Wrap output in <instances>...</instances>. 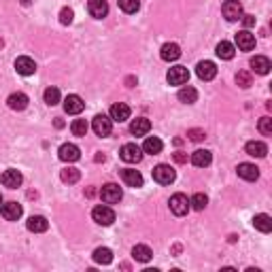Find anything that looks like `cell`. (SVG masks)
I'll use <instances>...</instances> for the list:
<instances>
[{"label": "cell", "mask_w": 272, "mask_h": 272, "mask_svg": "<svg viewBox=\"0 0 272 272\" xmlns=\"http://www.w3.org/2000/svg\"><path fill=\"white\" fill-rule=\"evenodd\" d=\"M151 175H153V181H156V183H160V185H170L172 181L177 179L175 168L168 166V164H158L156 168H153Z\"/></svg>", "instance_id": "obj_1"}, {"label": "cell", "mask_w": 272, "mask_h": 272, "mask_svg": "<svg viewBox=\"0 0 272 272\" xmlns=\"http://www.w3.org/2000/svg\"><path fill=\"white\" fill-rule=\"evenodd\" d=\"M100 198H102L104 204H117V202H119L121 198H123V192H121L119 185L106 183V185H102V189H100Z\"/></svg>", "instance_id": "obj_2"}, {"label": "cell", "mask_w": 272, "mask_h": 272, "mask_svg": "<svg viewBox=\"0 0 272 272\" xmlns=\"http://www.w3.org/2000/svg\"><path fill=\"white\" fill-rule=\"evenodd\" d=\"M92 219H94L98 225H111V223L115 221V211H113L111 206L100 204V206H96L94 211H92Z\"/></svg>", "instance_id": "obj_3"}, {"label": "cell", "mask_w": 272, "mask_h": 272, "mask_svg": "<svg viewBox=\"0 0 272 272\" xmlns=\"http://www.w3.org/2000/svg\"><path fill=\"white\" fill-rule=\"evenodd\" d=\"M168 206H170L172 215L183 217V215H187V211H189V200H187L185 194H175V196H170Z\"/></svg>", "instance_id": "obj_4"}, {"label": "cell", "mask_w": 272, "mask_h": 272, "mask_svg": "<svg viewBox=\"0 0 272 272\" xmlns=\"http://www.w3.org/2000/svg\"><path fill=\"white\" fill-rule=\"evenodd\" d=\"M119 156H121L123 162H128V164H139V162L143 160V149L136 143H128L121 147Z\"/></svg>", "instance_id": "obj_5"}, {"label": "cell", "mask_w": 272, "mask_h": 272, "mask_svg": "<svg viewBox=\"0 0 272 272\" xmlns=\"http://www.w3.org/2000/svg\"><path fill=\"white\" fill-rule=\"evenodd\" d=\"M221 11H223V17L228 22H238L242 17V5L238 3V0H225Z\"/></svg>", "instance_id": "obj_6"}, {"label": "cell", "mask_w": 272, "mask_h": 272, "mask_svg": "<svg viewBox=\"0 0 272 272\" xmlns=\"http://www.w3.org/2000/svg\"><path fill=\"white\" fill-rule=\"evenodd\" d=\"M166 81L170 85H185L189 81V70L185 66H172L166 75Z\"/></svg>", "instance_id": "obj_7"}, {"label": "cell", "mask_w": 272, "mask_h": 272, "mask_svg": "<svg viewBox=\"0 0 272 272\" xmlns=\"http://www.w3.org/2000/svg\"><path fill=\"white\" fill-rule=\"evenodd\" d=\"M22 181H24L22 172H20V170H15V168L5 170V172H3V177H0V183H3L5 187H9V189H17V187L22 185Z\"/></svg>", "instance_id": "obj_8"}, {"label": "cell", "mask_w": 272, "mask_h": 272, "mask_svg": "<svg viewBox=\"0 0 272 272\" xmlns=\"http://www.w3.org/2000/svg\"><path fill=\"white\" fill-rule=\"evenodd\" d=\"M92 128H94V132L98 136H108L113 132V119L111 117H106V115H96Z\"/></svg>", "instance_id": "obj_9"}, {"label": "cell", "mask_w": 272, "mask_h": 272, "mask_svg": "<svg viewBox=\"0 0 272 272\" xmlns=\"http://www.w3.org/2000/svg\"><path fill=\"white\" fill-rule=\"evenodd\" d=\"M83 108H85V102H83V98H81V96L68 94L64 98V111L68 115H79V113H83Z\"/></svg>", "instance_id": "obj_10"}, {"label": "cell", "mask_w": 272, "mask_h": 272, "mask_svg": "<svg viewBox=\"0 0 272 272\" xmlns=\"http://www.w3.org/2000/svg\"><path fill=\"white\" fill-rule=\"evenodd\" d=\"M58 153H60V160H62V162H77V160L81 158V149L77 147L75 143H64V145L60 147Z\"/></svg>", "instance_id": "obj_11"}, {"label": "cell", "mask_w": 272, "mask_h": 272, "mask_svg": "<svg viewBox=\"0 0 272 272\" xmlns=\"http://www.w3.org/2000/svg\"><path fill=\"white\" fill-rule=\"evenodd\" d=\"M15 70L20 72V75H24V77H30V75H34V72H36V64H34L32 58L22 56V58L15 60Z\"/></svg>", "instance_id": "obj_12"}, {"label": "cell", "mask_w": 272, "mask_h": 272, "mask_svg": "<svg viewBox=\"0 0 272 272\" xmlns=\"http://www.w3.org/2000/svg\"><path fill=\"white\" fill-rule=\"evenodd\" d=\"M196 75L200 77L202 81H213L217 77V66L213 64V62L204 60V62H200V64L196 66Z\"/></svg>", "instance_id": "obj_13"}, {"label": "cell", "mask_w": 272, "mask_h": 272, "mask_svg": "<svg viewBox=\"0 0 272 272\" xmlns=\"http://www.w3.org/2000/svg\"><path fill=\"white\" fill-rule=\"evenodd\" d=\"M236 45L240 51H251L255 49V34H251L249 30H240L236 34Z\"/></svg>", "instance_id": "obj_14"}, {"label": "cell", "mask_w": 272, "mask_h": 272, "mask_svg": "<svg viewBox=\"0 0 272 272\" xmlns=\"http://www.w3.org/2000/svg\"><path fill=\"white\" fill-rule=\"evenodd\" d=\"M160 58L164 62H175L181 58V47L177 43H164L160 49Z\"/></svg>", "instance_id": "obj_15"}, {"label": "cell", "mask_w": 272, "mask_h": 272, "mask_svg": "<svg viewBox=\"0 0 272 272\" xmlns=\"http://www.w3.org/2000/svg\"><path fill=\"white\" fill-rule=\"evenodd\" d=\"M87 11L92 17H96V20H102V17L108 15V5H106V0H89Z\"/></svg>", "instance_id": "obj_16"}, {"label": "cell", "mask_w": 272, "mask_h": 272, "mask_svg": "<svg viewBox=\"0 0 272 272\" xmlns=\"http://www.w3.org/2000/svg\"><path fill=\"white\" fill-rule=\"evenodd\" d=\"M238 177L244 179V181H257L259 179V168L255 164H249V162H242L238 164Z\"/></svg>", "instance_id": "obj_17"}, {"label": "cell", "mask_w": 272, "mask_h": 272, "mask_svg": "<svg viewBox=\"0 0 272 272\" xmlns=\"http://www.w3.org/2000/svg\"><path fill=\"white\" fill-rule=\"evenodd\" d=\"M0 213H3V217L7 221H17L22 217V204L17 202H7L0 206Z\"/></svg>", "instance_id": "obj_18"}, {"label": "cell", "mask_w": 272, "mask_h": 272, "mask_svg": "<svg viewBox=\"0 0 272 272\" xmlns=\"http://www.w3.org/2000/svg\"><path fill=\"white\" fill-rule=\"evenodd\" d=\"M28 96L26 94H22V92H15V94H11L7 98V104H9V108L11 111H24L26 106H28Z\"/></svg>", "instance_id": "obj_19"}, {"label": "cell", "mask_w": 272, "mask_h": 272, "mask_svg": "<svg viewBox=\"0 0 272 272\" xmlns=\"http://www.w3.org/2000/svg\"><path fill=\"white\" fill-rule=\"evenodd\" d=\"M130 106L128 104H123V102H117V104H113L111 106V119L113 121H128L130 119Z\"/></svg>", "instance_id": "obj_20"}, {"label": "cell", "mask_w": 272, "mask_h": 272, "mask_svg": "<svg viewBox=\"0 0 272 272\" xmlns=\"http://www.w3.org/2000/svg\"><path fill=\"white\" fill-rule=\"evenodd\" d=\"M121 179L125 185L130 187H143V175L139 170H132V168H123L121 170Z\"/></svg>", "instance_id": "obj_21"}, {"label": "cell", "mask_w": 272, "mask_h": 272, "mask_svg": "<svg viewBox=\"0 0 272 272\" xmlns=\"http://www.w3.org/2000/svg\"><path fill=\"white\" fill-rule=\"evenodd\" d=\"M244 151H247L249 156H253V158H266L268 156V145L261 143V141H249Z\"/></svg>", "instance_id": "obj_22"}, {"label": "cell", "mask_w": 272, "mask_h": 272, "mask_svg": "<svg viewBox=\"0 0 272 272\" xmlns=\"http://www.w3.org/2000/svg\"><path fill=\"white\" fill-rule=\"evenodd\" d=\"M26 228H28L30 232H34V234H39V232H47L49 221L45 219V217H41V215H32L30 219L26 221Z\"/></svg>", "instance_id": "obj_23"}, {"label": "cell", "mask_w": 272, "mask_h": 272, "mask_svg": "<svg viewBox=\"0 0 272 272\" xmlns=\"http://www.w3.org/2000/svg\"><path fill=\"white\" fill-rule=\"evenodd\" d=\"M213 162V156H211V151H206V149H196L192 153V164L198 166V168H206L208 164Z\"/></svg>", "instance_id": "obj_24"}, {"label": "cell", "mask_w": 272, "mask_h": 272, "mask_svg": "<svg viewBox=\"0 0 272 272\" xmlns=\"http://www.w3.org/2000/svg\"><path fill=\"white\" fill-rule=\"evenodd\" d=\"M251 68L257 72V75H268L272 64H270V60L266 56H255V58H251Z\"/></svg>", "instance_id": "obj_25"}, {"label": "cell", "mask_w": 272, "mask_h": 272, "mask_svg": "<svg viewBox=\"0 0 272 272\" xmlns=\"http://www.w3.org/2000/svg\"><path fill=\"white\" fill-rule=\"evenodd\" d=\"M151 130V121L147 119V117H139V119H134L132 125H130V132L134 136H145Z\"/></svg>", "instance_id": "obj_26"}, {"label": "cell", "mask_w": 272, "mask_h": 272, "mask_svg": "<svg viewBox=\"0 0 272 272\" xmlns=\"http://www.w3.org/2000/svg\"><path fill=\"white\" fill-rule=\"evenodd\" d=\"M162 147H164V145H162V141L158 139V136H149V139H145L141 149L145 153H149V156H158V153L162 151Z\"/></svg>", "instance_id": "obj_27"}, {"label": "cell", "mask_w": 272, "mask_h": 272, "mask_svg": "<svg viewBox=\"0 0 272 272\" xmlns=\"http://www.w3.org/2000/svg\"><path fill=\"white\" fill-rule=\"evenodd\" d=\"M253 225H255V230L268 234V232L272 230V219H270V215H266V213L255 215V217H253Z\"/></svg>", "instance_id": "obj_28"}, {"label": "cell", "mask_w": 272, "mask_h": 272, "mask_svg": "<svg viewBox=\"0 0 272 272\" xmlns=\"http://www.w3.org/2000/svg\"><path fill=\"white\" fill-rule=\"evenodd\" d=\"M215 53H217V56H219L221 60H232L234 56H236V49H234V45H232V43H228V41H221L219 45H217Z\"/></svg>", "instance_id": "obj_29"}, {"label": "cell", "mask_w": 272, "mask_h": 272, "mask_svg": "<svg viewBox=\"0 0 272 272\" xmlns=\"http://www.w3.org/2000/svg\"><path fill=\"white\" fill-rule=\"evenodd\" d=\"M132 255H134L136 261H141V264H147L153 253H151V249L147 247V244H136V247L132 249Z\"/></svg>", "instance_id": "obj_30"}, {"label": "cell", "mask_w": 272, "mask_h": 272, "mask_svg": "<svg viewBox=\"0 0 272 272\" xmlns=\"http://www.w3.org/2000/svg\"><path fill=\"white\" fill-rule=\"evenodd\" d=\"M177 98H179V100L183 102V104H194V102L198 100V92H196L194 87L187 85V87H181V89H179Z\"/></svg>", "instance_id": "obj_31"}, {"label": "cell", "mask_w": 272, "mask_h": 272, "mask_svg": "<svg viewBox=\"0 0 272 272\" xmlns=\"http://www.w3.org/2000/svg\"><path fill=\"white\" fill-rule=\"evenodd\" d=\"M94 261H96V264H102V266L111 264V261H113V251L106 249V247L96 249V251H94Z\"/></svg>", "instance_id": "obj_32"}, {"label": "cell", "mask_w": 272, "mask_h": 272, "mask_svg": "<svg viewBox=\"0 0 272 272\" xmlns=\"http://www.w3.org/2000/svg\"><path fill=\"white\" fill-rule=\"evenodd\" d=\"M60 177H62V181H64V183L72 185V183H77V181L81 179V172H79L77 168H64Z\"/></svg>", "instance_id": "obj_33"}, {"label": "cell", "mask_w": 272, "mask_h": 272, "mask_svg": "<svg viewBox=\"0 0 272 272\" xmlns=\"http://www.w3.org/2000/svg\"><path fill=\"white\" fill-rule=\"evenodd\" d=\"M43 98H45V102H47L49 106H56L60 102V89L58 87H47V89H45V94H43Z\"/></svg>", "instance_id": "obj_34"}, {"label": "cell", "mask_w": 272, "mask_h": 272, "mask_svg": "<svg viewBox=\"0 0 272 272\" xmlns=\"http://www.w3.org/2000/svg\"><path fill=\"white\" fill-rule=\"evenodd\" d=\"M70 130H72V134H75V136H81V139H83V136L87 134V130H89V125H87L85 119H75V121H72V125H70Z\"/></svg>", "instance_id": "obj_35"}, {"label": "cell", "mask_w": 272, "mask_h": 272, "mask_svg": "<svg viewBox=\"0 0 272 272\" xmlns=\"http://www.w3.org/2000/svg\"><path fill=\"white\" fill-rule=\"evenodd\" d=\"M119 9L123 13H136L141 9V0H119Z\"/></svg>", "instance_id": "obj_36"}, {"label": "cell", "mask_w": 272, "mask_h": 272, "mask_svg": "<svg viewBox=\"0 0 272 272\" xmlns=\"http://www.w3.org/2000/svg\"><path fill=\"white\" fill-rule=\"evenodd\" d=\"M206 204H208V198H206L204 194H196L192 200H189V206H194L196 211H204Z\"/></svg>", "instance_id": "obj_37"}, {"label": "cell", "mask_w": 272, "mask_h": 272, "mask_svg": "<svg viewBox=\"0 0 272 272\" xmlns=\"http://www.w3.org/2000/svg\"><path fill=\"white\" fill-rule=\"evenodd\" d=\"M236 83H238L240 87H251V85H253V77H251V72L240 70L238 75H236Z\"/></svg>", "instance_id": "obj_38"}, {"label": "cell", "mask_w": 272, "mask_h": 272, "mask_svg": "<svg viewBox=\"0 0 272 272\" xmlns=\"http://www.w3.org/2000/svg\"><path fill=\"white\" fill-rule=\"evenodd\" d=\"M257 128H259V132L264 136H272V119H270V117H261Z\"/></svg>", "instance_id": "obj_39"}, {"label": "cell", "mask_w": 272, "mask_h": 272, "mask_svg": "<svg viewBox=\"0 0 272 272\" xmlns=\"http://www.w3.org/2000/svg\"><path fill=\"white\" fill-rule=\"evenodd\" d=\"M72 20H75V13H72V9L70 7H64L60 11V22L64 24V26H68V24H72Z\"/></svg>", "instance_id": "obj_40"}, {"label": "cell", "mask_w": 272, "mask_h": 272, "mask_svg": "<svg viewBox=\"0 0 272 272\" xmlns=\"http://www.w3.org/2000/svg\"><path fill=\"white\" fill-rule=\"evenodd\" d=\"M187 136H189V139H192V141H196V143H200V141H204V139H206L204 130H198V128L189 130V132H187Z\"/></svg>", "instance_id": "obj_41"}, {"label": "cell", "mask_w": 272, "mask_h": 272, "mask_svg": "<svg viewBox=\"0 0 272 272\" xmlns=\"http://www.w3.org/2000/svg\"><path fill=\"white\" fill-rule=\"evenodd\" d=\"M240 20L244 24V28H253V26H255V15H242Z\"/></svg>", "instance_id": "obj_42"}, {"label": "cell", "mask_w": 272, "mask_h": 272, "mask_svg": "<svg viewBox=\"0 0 272 272\" xmlns=\"http://www.w3.org/2000/svg\"><path fill=\"white\" fill-rule=\"evenodd\" d=\"M172 158H175V162H177V164H185V162H187V156H185L183 151H177V153H175V156H172Z\"/></svg>", "instance_id": "obj_43"}, {"label": "cell", "mask_w": 272, "mask_h": 272, "mask_svg": "<svg viewBox=\"0 0 272 272\" xmlns=\"http://www.w3.org/2000/svg\"><path fill=\"white\" fill-rule=\"evenodd\" d=\"M53 125H56V128H64V121H62V119H56V121H53Z\"/></svg>", "instance_id": "obj_44"}, {"label": "cell", "mask_w": 272, "mask_h": 272, "mask_svg": "<svg viewBox=\"0 0 272 272\" xmlns=\"http://www.w3.org/2000/svg\"><path fill=\"white\" fill-rule=\"evenodd\" d=\"M22 5H24V7H28V5H32V0H22Z\"/></svg>", "instance_id": "obj_45"}, {"label": "cell", "mask_w": 272, "mask_h": 272, "mask_svg": "<svg viewBox=\"0 0 272 272\" xmlns=\"http://www.w3.org/2000/svg\"><path fill=\"white\" fill-rule=\"evenodd\" d=\"M0 47H3V39H0Z\"/></svg>", "instance_id": "obj_46"}, {"label": "cell", "mask_w": 272, "mask_h": 272, "mask_svg": "<svg viewBox=\"0 0 272 272\" xmlns=\"http://www.w3.org/2000/svg\"><path fill=\"white\" fill-rule=\"evenodd\" d=\"M0 204H3V196H0Z\"/></svg>", "instance_id": "obj_47"}]
</instances>
